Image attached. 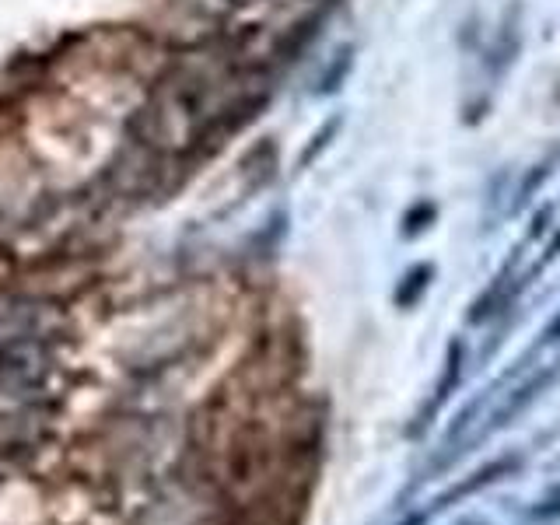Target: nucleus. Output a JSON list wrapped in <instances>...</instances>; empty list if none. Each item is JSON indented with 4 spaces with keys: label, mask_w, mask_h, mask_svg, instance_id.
Wrapping results in <instances>:
<instances>
[{
    "label": "nucleus",
    "mask_w": 560,
    "mask_h": 525,
    "mask_svg": "<svg viewBox=\"0 0 560 525\" xmlns=\"http://www.w3.org/2000/svg\"><path fill=\"white\" fill-rule=\"evenodd\" d=\"M431 277H434V270L427 263H420V266H413L410 273H406L403 280H399V287H396V305L399 308H413L420 301V294L431 287Z\"/></svg>",
    "instance_id": "3"
},
{
    "label": "nucleus",
    "mask_w": 560,
    "mask_h": 525,
    "mask_svg": "<svg viewBox=\"0 0 560 525\" xmlns=\"http://www.w3.org/2000/svg\"><path fill=\"white\" fill-rule=\"evenodd\" d=\"M427 522V511H417V515H410V518H403L399 525H424Z\"/></svg>",
    "instance_id": "7"
},
{
    "label": "nucleus",
    "mask_w": 560,
    "mask_h": 525,
    "mask_svg": "<svg viewBox=\"0 0 560 525\" xmlns=\"http://www.w3.org/2000/svg\"><path fill=\"white\" fill-rule=\"evenodd\" d=\"M515 466H518L515 455H504V459H497V462H490V466L476 469V473L469 476V480H462V483H455L452 490H445V494H441L438 501H434V508H448V504H455V501H462V497L476 494V490L490 487V483H494V480H501V476H508Z\"/></svg>",
    "instance_id": "2"
},
{
    "label": "nucleus",
    "mask_w": 560,
    "mask_h": 525,
    "mask_svg": "<svg viewBox=\"0 0 560 525\" xmlns=\"http://www.w3.org/2000/svg\"><path fill=\"white\" fill-rule=\"evenodd\" d=\"M557 494H560V487H557Z\"/></svg>",
    "instance_id": "8"
},
{
    "label": "nucleus",
    "mask_w": 560,
    "mask_h": 525,
    "mask_svg": "<svg viewBox=\"0 0 560 525\" xmlns=\"http://www.w3.org/2000/svg\"><path fill=\"white\" fill-rule=\"evenodd\" d=\"M434 214H438V210H434V203H417V207H410L406 210V217H403V231L406 235H420V231L427 228V224L434 221Z\"/></svg>",
    "instance_id": "4"
},
{
    "label": "nucleus",
    "mask_w": 560,
    "mask_h": 525,
    "mask_svg": "<svg viewBox=\"0 0 560 525\" xmlns=\"http://www.w3.org/2000/svg\"><path fill=\"white\" fill-rule=\"evenodd\" d=\"M462 364H466V350H462L459 340H452L448 343V357H445V375H441V382L434 385V392H431V399H427L424 413H420V424L413 427V434L424 431V427L431 424V413L438 410V406H445V399L452 396V389L459 385V378H462Z\"/></svg>",
    "instance_id": "1"
},
{
    "label": "nucleus",
    "mask_w": 560,
    "mask_h": 525,
    "mask_svg": "<svg viewBox=\"0 0 560 525\" xmlns=\"http://www.w3.org/2000/svg\"><path fill=\"white\" fill-rule=\"evenodd\" d=\"M543 340H550V343H553V340H560V312L553 315V322L543 329Z\"/></svg>",
    "instance_id": "6"
},
{
    "label": "nucleus",
    "mask_w": 560,
    "mask_h": 525,
    "mask_svg": "<svg viewBox=\"0 0 560 525\" xmlns=\"http://www.w3.org/2000/svg\"><path fill=\"white\" fill-rule=\"evenodd\" d=\"M546 172H550L546 165H536V172L529 175V182H525V186H518V203H525L532 196V189H539V182H543Z\"/></svg>",
    "instance_id": "5"
}]
</instances>
